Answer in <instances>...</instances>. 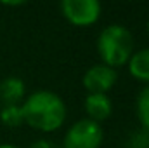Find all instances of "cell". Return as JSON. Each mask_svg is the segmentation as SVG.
<instances>
[{"label":"cell","mask_w":149,"mask_h":148,"mask_svg":"<svg viewBox=\"0 0 149 148\" xmlns=\"http://www.w3.org/2000/svg\"><path fill=\"white\" fill-rule=\"evenodd\" d=\"M24 124L42 132L57 131L66 120V105L52 91H35L21 103Z\"/></svg>","instance_id":"obj_1"},{"label":"cell","mask_w":149,"mask_h":148,"mask_svg":"<svg viewBox=\"0 0 149 148\" xmlns=\"http://www.w3.org/2000/svg\"><path fill=\"white\" fill-rule=\"evenodd\" d=\"M97 52L102 59V65H108L116 70L128 63L134 54V37L130 30L123 25H109L106 26L97 38Z\"/></svg>","instance_id":"obj_2"},{"label":"cell","mask_w":149,"mask_h":148,"mask_svg":"<svg viewBox=\"0 0 149 148\" xmlns=\"http://www.w3.org/2000/svg\"><path fill=\"white\" fill-rule=\"evenodd\" d=\"M102 145V127L101 124L81 118L74 122L66 131L63 148H99Z\"/></svg>","instance_id":"obj_3"},{"label":"cell","mask_w":149,"mask_h":148,"mask_svg":"<svg viewBox=\"0 0 149 148\" xmlns=\"http://www.w3.org/2000/svg\"><path fill=\"white\" fill-rule=\"evenodd\" d=\"M61 12L74 26H88L99 19L101 4L97 0H63Z\"/></svg>","instance_id":"obj_4"},{"label":"cell","mask_w":149,"mask_h":148,"mask_svg":"<svg viewBox=\"0 0 149 148\" xmlns=\"http://www.w3.org/2000/svg\"><path fill=\"white\" fill-rule=\"evenodd\" d=\"M118 80L116 70L108 65H94L83 75V87L88 94H106Z\"/></svg>","instance_id":"obj_5"},{"label":"cell","mask_w":149,"mask_h":148,"mask_svg":"<svg viewBox=\"0 0 149 148\" xmlns=\"http://www.w3.org/2000/svg\"><path fill=\"white\" fill-rule=\"evenodd\" d=\"M24 82L19 77H7L0 82V103L2 106H10V105H21L24 101Z\"/></svg>","instance_id":"obj_6"},{"label":"cell","mask_w":149,"mask_h":148,"mask_svg":"<svg viewBox=\"0 0 149 148\" xmlns=\"http://www.w3.org/2000/svg\"><path fill=\"white\" fill-rule=\"evenodd\" d=\"M85 111H87V118L94 120V122H102L106 120L113 111V103L108 98V94H87L85 98Z\"/></svg>","instance_id":"obj_7"},{"label":"cell","mask_w":149,"mask_h":148,"mask_svg":"<svg viewBox=\"0 0 149 148\" xmlns=\"http://www.w3.org/2000/svg\"><path fill=\"white\" fill-rule=\"evenodd\" d=\"M128 70L130 75L141 82H146L149 85V47L134 52L128 59Z\"/></svg>","instance_id":"obj_8"},{"label":"cell","mask_w":149,"mask_h":148,"mask_svg":"<svg viewBox=\"0 0 149 148\" xmlns=\"http://www.w3.org/2000/svg\"><path fill=\"white\" fill-rule=\"evenodd\" d=\"M0 120L9 125V127H19L21 124H24V117L21 105H10V106H2L0 110Z\"/></svg>","instance_id":"obj_9"},{"label":"cell","mask_w":149,"mask_h":148,"mask_svg":"<svg viewBox=\"0 0 149 148\" xmlns=\"http://www.w3.org/2000/svg\"><path fill=\"white\" fill-rule=\"evenodd\" d=\"M137 117L141 125L149 131V85H146L137 96Z\"/></svg>","instance_id":"obj_10"},{"label":"cell","mask_w":149,"mask_h":148,"mask_svg":"<svg viewBox=\"0 0 149 148\" xmlns=\"http://www.w3.org/2000/svg\"><path fill=\"white\" fill-rule=\"evenodd\" d=\"M125 148H149V131L144 129V127L134 131L128 136Z\"/></svg>","instance_id":"obj_11"},{"label":"cell","mask_w":149,"mask_h":148,"mask_svg":"<svg viewBox=\"0 0 149 148\" xmlns=\"http://www.w3.org/2000/svg\"><path fill=\"white\" fill-rule=\"evenodd\" d=\"M30 148H61L59 145H56L54 141H50V140H37L35 143H31V147Z\"/></svg>","instance_id":"obj_12"},{"label":"cell","mask_w":149,"mask_h":148,"mask_svg":"<svg viewBox=\"0 0 149 148\" xmlns=\"http://www.w3.org/2000/svg\"><path fill=\"white\" fill-rule=\"evenodd\" d=\"M0 148H19V147H16V145H0Z\"/></svg>","instance_id":"obj_13"},{"label":"cell","mask_w":149,"mask_h":148,"mask_svg":"<svg viewBox=\"0 0 149 148\" xmlns=\"http://www.w3.org/2000/svg\"><path fill=\"white\" fill-rule=\"evenodd\" d=\"M148 32H149V21H148Z\"/></svg>","instance_id":"obj_14"}]
</instances>
